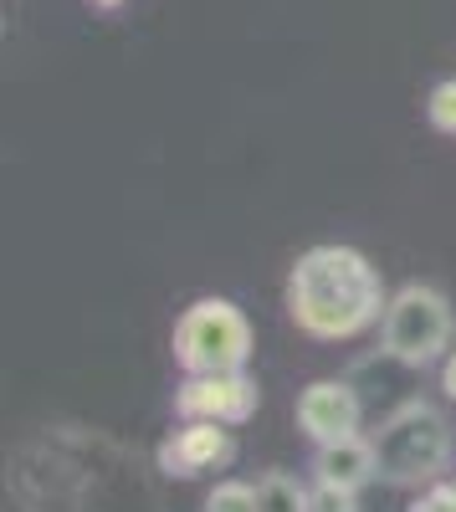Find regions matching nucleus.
I'll return each instance as SVG.
<instances>
[{"instance_id":"11","label":"nucleus","mask_w":456,"mask_h":512,"mask_svg":"<svg viewBox=\"0 0 456 512\" xmlns=\"http://www.w3.org/2000/svg\"><path fill=\"white\" fill-rule=\"evenodd\" d=\"M205 512H257V487L246 482H216L205 497Z\"/></svg>"},{"instance_id":"6","label":"nucleus","mask_w":456,"mask_h":512,"mask_svg":"<svg viewBox=\"0 0 456 512\" xmlns=\"http://www.w3.org/2000/svg\"><path fill=\"white\" fill-rule=\"evenodd\" d=\"M359 420H364V405L344 379H313L298 395V431L313 446H334V441L359 436Z\"/></svg>"},{"instance_id":"15","label":"nucleus","mask_w":456,"mask_h":512,"mask_svg":"<svg viewBox=\"0 0 456 512\" xmlns=\"http://www.w3.org/2000/svg\"><path fill=\"white\" fill-rule=\"evenodd\" d=\"M93 6H98V11H118V6H123V0H93Z\"/></svg>"},{"instance_id":"13","label":"nucleus","mask_w":456,"mask_h":512,"mask_svg":"<svg viewBox=\"0 0 456 512\" xmlns=\"http://www.w3.org/2000/svg\"><path fill=\"white\" fill-rule=\"evenodd\" d=\"M410 512H456V487H451V482L426 487L416 502H410Z\"/></svg>"},{"instance_id":"2","label":"nucleus","mask_w":456,"mask_h":512,"mask_svg":"<svg viewBox=\"0 0 456 512\" xmlns=\"http://www.w3.org/2000/svg\"><path fill=\"white\" fill-rule=\"evenodd\" d=\"M369 441H375L380 482L395 487H436L451 466V431L426 400H405Z\"/></svg>"},{"instance_id":"1","label":"nucleus","mask_w":456,"mask_h":512,"mask_svg":"<svg viewBox=\"0 0 456 512\" xmlns=\"http://www.w3.org/2000/svg\"><path fill=\"white\" fill-rule=\"evenodd\" d=\"M385 282L364 251L354 246H313L287 272V313L308 338H354L385 323Z\"/></svg>"},{"instance_id":"12","label":"nucleus","mask_w":456,"mask_h":512,"mask_svg":"<svg viewBox=\"0 0 456 512\" xmlns=\"http://www.w3.org/2000/svg\"><path fill=\"white\" fill-rule=\"evenodd\" d=\"M308 512H359V492H344V487H308Z\"/></svg>"},{"instance_id":"5","label":"nucleus","mask_w":456,"mask_h":512,"mask_svg":"<svg viewBox=\"0 0 456 512\" xmlns=\"http://www.w3.org/2000/svg\"><path fill=\"white\" fill-rule=\"evenodd\" d=\"M175 415L246 425L257 415V379L252 374H185V384L175 390Z\"/></svg>"},{"instance_id":"4","label":"nucleus","mask_w":456,"mask_h":512,"mask_svg":"<svg viewBox=\"0 0 456 512\" xmlns=\"http://www.w3.org/2000/svg\"><path fill=\"white\" fill-rule=\"evenodd\" d=\"M380 338H385V354L405 369H426L446 354L451 344V303L446 292L426 287V282H410L390 297L385 308V323H380Z\"/></svg>"},{"instance_id":"7","label":"nucleus","mask_w":456,"mask_h":512,"mask_svg":"<svg viewBox=\"0 0 456 512\" xmlns=\"http://www.w3.org/2000/svg\"><path fill=\"white\" fill-rule=\"evenodd\" d=\"M236 456V441L226 425L216 420H185L180 431L159 446V466L170 477H200V472H221Z\"/></svg>"},{"instance_id":"9","label":"nucleus","mask_w":456,"mask_h":512,"mask_svg":"<svg viewBox=\"0 0 456 512\" xmlns=\"http://www.w3.org/2000/svg\"><path fill=\"white\" fill-rule=\"evenodd\" d=\"M257 512H308V487L287 472H267L257 482Z\"/></svg>"},{"instance_id":"14","label":"nucleus","mask_w":456,"mask_h":512,"mask_svg":"<svg viewBox=\"0 0 456 512\" xmlns=\"http://www.w3.org/2000/svg\"><path fill=\"white\" fill-rule=\"evenodd\" d=\"M441 390H446V400H456V354L441 364Z\"/></svg>"},{"instance_id":"8","label":"nucleus","mask_w":456,"mask_h":512,"mask_svg":"<svg viewBox=\"0 0 456 512\" xmlns=\"http://www.w3.org/2000/svg\"><path fill=\"white\" fill-rule=\"evenodd\" d=\"M313 487H344V492H359L369 482H380V461H375V441L364 436H349V441H334V446H313Z\"/></svg>"},{"instance_id":"10","label":"nucleus","mask_w":456,"mask_h":512,"mask_svg":"<svg viewBox=\"0 0 456 512\" xmlns=\"http://www.w3.org/2000/svg\"><path fill=\"white\" fill-rule=\"evenodd\" d=\"M426 118H431L436 134L456 139V77H441L436 88H431V98H426Z\"/></svg>"},{"instance_id":"3","label":"nucleus","mask_w":456,"mask_h":512,"mask_svg":"<svg viewBox=\"0 0 456 512\" xmlns=\"http://www.w3.org/2000/svg\"><path fill=\"white\" fill-rule=\"evenodd\" d=\"M175 364L185 374H246L252 359V323L226 297H200L175 323Z\"/></svg>"}]
</instances>
